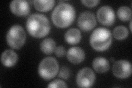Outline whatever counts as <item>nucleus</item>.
Listing matches in <instances>:
<instances>
[{"instance_id":"412c9836","label":"nucleus","mask_w":132,"mask_h":88,"mask_svg":"<svg viewBox=\"0 0 132 88\" xmlns=\"http://www.w3.org/2000/svg\"><path fill=\"white\" fill-rule=\"evenodd\" d=\"M55 53L57 56L62 57L65 54V50L63 46H59L56 47L55 50Z\"/></svg>"},{"instance_id":"a211bd4d","label":"nucleus","mask_w":132,"mask_h":88,"mask_svg":"<svg viewBox=\"0 0 132 88\" xmlns=\"http://www.w3.org/2000/svg\"><path fill=\"white\" fill-rule=\"evenodd\" d=\"M117 15L118 18L123 21H128L131 20V11L128 7H121L118 10Z\"/></svg>"},{"instance_id":"7ed1b4c3","label":"nucleus","mask_w":132,"mask_h":88,"mask_svg":"<svg viewBox=\"0 0 132 88\" xmlns=\"http://www.w3.org/2000/svg\"><path fill=\"white\" fill-rule=\"evenodd\" d=\"M112 41V34L109 30L105 28H98L92 33L90 42L94 50L104 51L110 46Z\"/></svg>"},{"instance_id":"f03ea898","label":"nucleus","mask_w":132,"mask_h":88,"mask_svg":"<svg viewBox=\"0 0 132 88\" xmlns=\"http://www.w3.org/2000/svg\"><path fill=\"white\" fill-rule=\"evenodd\" d=\"M76 17L74 7L67 3H62L56 6L52 12L51 19L56 26L64 28L71 25Z\"/></svg>"},{"instance_id":"aec40b11","label":"nucleus","mask_w":132,"mask_h":88,"mask_svg":"<svg viewBox=\"0 0 132 88\" xmlns=\"http://www.w3.org/2000/svg\"><path fill=\"white\" fill-rule=\"evenodd\" d=\"M48 87H67V85H66L65 82L62 80H57L53 81L49 84L47 86Z\"/></svg>"},{"instance_id":"39448f33","label":"nucleus","mask_w":132,"mask_h":88,"mask_svg":"<svg viewBox=\"0 0 132 88\" xmlns=\"http://www.w3.org/2000/svg\"><path fill=\"white\" fill-rule=\"evenodd\" d=\"M26 39V33L23 28L19 25L12 26L7 34V41L8 45L14 49L21 48Z\"/></svg>"},{"instance_id":"4468645a","label":"nucleus","mask_w":132,"mask_h":88,"mask_svg":"<svg viewBox=\"0 0 132 88\" xmlns=\"http://www.w3.org/2000/svg\"><path fill=\"white\" fill-rule=\"evenodd\" d=\"M92 65L94 69L98 73L106 72L110 68L109 61L106 58L102 57H98L95 58Z\"/></svg>"},{"instance_id":"f3484780","label":"nucleus","mask_w":132,"mask_h":88,"mask_svg":"<svg viewBox=\"0 0 132 88\" xmlns=\"http://www.w3.org/2000/svg\"><path fill=\"white\" fill-rule=\"evenodd\" d=\"M129 34L128 30L127 28L124 26H118L114 29L113 34L115 39L122 40L126 39Z\"/></svg>"},{"instance_id":"9b49d317","label":"nucleus","mask_w":132,"mask_h":88,"mask_svg":"<svg viewBox=\"0 0 132 88\" xmlns=\"http://www.w3.org/2000/svg\"><path fill=\"white\" fill-rule=\"evenodd\" d=\"M68 61L73 64H79L84 61L85 53L83 50L79 47H74L69 49L67 53Z\"/></svg>"},{"instance_id":"f8f14e48","label":"nucleus","mask_w":132,"mask_h":88,"mask_svg":"<svg viewBox=\"0 0 132 88\" xmlns=\"http://www.w3.org/2000/svg\"><path fill=\"white\" fill-rule=\"evenodd\" d=\"M18 60V55L13 50H7L4 51L1 56L2 63L7 67L14 66Z\"/></svg>"},{"instance_id":"0eeeda50","label":"nucleus","mask_w":132,"mask_h":88,"mask_svg":"<svg viewBox=\"0 0 132 88\" xmlns=\"http://www.w3.org/2000/svg\"><path fill=\"white\" fill-rule=\"evenodd\" d=\"M96 20L94 14L89 11L82 12L78 19V26L81 30L89 31L96 26Z\"/></svg>"},{"instance_id":"2eb2a0df","label":"nucleus","mask_w":132,"mask_h":88,"mask_svg":"<svg viewBox=\"0 0 132 88\" xmlns=\"http://www.w3.org/2000/svg\"><path fill=\"white\" fill-rule=\"evenodd\" d=\"M35 8L41 12H47L50 10L55 5V1L46 0H35L33 1Z\"/></svg>"},{"instance_id":"6e6552de","label":"nucleus","mask_w":132,"mask_h":88,"mask_svg":"<svg viewBox=\"0 0 132 88\" xmlns=\"http://www.w3.org/2000/svg\"><path fill=\"white\" fill-rule=\"evenodd\" d=\"M112 71L115 77L126 79L130 76L131 74V65L128 61L119 60L114 63Z\"/></svg>"},{"instance_id":"ddd939ff","label":"nucleus","mask_w":132,"mask_h":88,"mask_svg":"<svg viewBox=\"0 0 132 88\" xmlns=\"http://www.w3.org/2000/svg\"><path fill=\"white\" fill-rule=\"evenodd\" d=\"M65 41L70 45H76L79 43L81 38V33L76 28H71L69 29L65 34Z\"/></svg>"},{"instance_id":"6ab92c4d","label":"nucleus","mask_w":132,"mask_h":88,"mask_svg":"<svg viewBox=\"0 0 132 88\" xmlns=\"http://www.w3.org/2000/svg\"><path fill=\"white\" fill-rule=\"evenodd\" d=\"M70 74L71 73H70L69 68L65 66H63L60 70L59 76L61 78L65 79V80H67L70 77Z\"/></svg>"},{"instance_id":"b1692460","label":"nucleus","mask_w":132,"mask_h":88,"mask_svg":"<svg viewBox=\"0 0 132 88\" xmlns=\"http://www.w3.org/2000/svg\"><path fill=\"white\" fill-rule=\"evenodd\" d=\"M131 22H130V30H131Z\"/></svg>"},{"instance_id":"4be33fe9","label":"nucleus","mask_w":132,"mask_h":88,"mask_svg":"<svg viewBox=\"0 0 132 88\" xmlns=\"http://www.w3.org/2000/svg\"><path fill=\"white\" fill-rule=\"evenodd\" d=\"M84 5L86 6L89 7H93L96 6L98 5V3H99V1L97 0V1H95V0H93V1H85V0H82V1H81Z\"/></svg>"},{"instance_id":"5701e85b","label":"nucleus","mask_w":132,"mask_h":88,"mask_svg":"<svg viewBox=\"0 0 132 88\" xmlns=\"http://www.w3.org/2000/svg\"><path fill=\"white\" fill-rule=\"evenodd\" d=\"M110 60H111V62H114V58L113 57H111Z\"/></svg>"},{"instance_id":"f257e3e1","label":"nucleus","mask_w":132,"mask_h":88,"mask_svg":"<svg viewBox=\"0 0 132 88\" xmlns=\"http://www.w3.org/2000/svg\"><path fill=\"white\" fill-rule=\"evenodd\" d=\"M26 27L29 34L36 38L46 36L50 31V24L46 16L40 14H33L29 17Z\"/></svg>"},{"instance_id":"1a4fd4ad","label":"nucleus","mask_w":132,"mask_h":88,"mask_svg":"<svg viewBox=\"0 0 132 88\" xmlns=\"http://www.w3.org/2000/svg\"><path fill=\"white\" fill-rule=\"evenodd\" d=\"M97 17L99 22L107 26L112 25L116 20L113 10L111 7L107 6H102L99 8L97 13Z\"/></svg>"},{"instance_id":"20e7f679","label":"nucleus","mask_w":132,"mask_h":88,"mask_svg":"<svg viewBox=\"0 0 132 88\" xmlns=\"http://www.w3.org/2000/svg\"><path fill=\"white\" fill-rule=\"evenodd\" d=\"M59 63L55 58L48 57L44 58L39 66V74L44 80H51L56 77L59 72Z\"/></svg>"},{"instance_id":"dca6fc26","label":"nucleus","mask_w":132,"mask_h":88,"mask_svg":"<svg viewBox=\"0 0 132 88\" xmlns=\"http://www.w3.org/2000/svg\"><path fill=\"white\" fill-rule=\"evenodd\" d=\"M41 51L46 54H50L55 51L56 43L52 39L48 38L42 41L40 44Z\"/></svg>"},{"instance_id":"9d476101","label":"nucleus","mask_w":132,"mask_h":88,"mask_svg":"<svg viewBox=\"0 0 132 88\" xmlns=\"http://www.w3.org/2000/svg\"><path fill=\"white\" fill-rule=\"evenodd\" d=\"M10 10L12 13L18 16H25L30 12V6L28 1L14 0L10 3Z\"/></svg>"},{"instance_id":"423d86ee","label":"nucleus","mask_w":132,"mask_h":88,"mask_svg":"<svg viewBox=\"0 0 132 88\" xmlns=\"http://www.w3.org/2000/svg\"><path fill=\"white\" fill-rule=\"evenodd\" d=\"M95 81V75L90 68H84L78 72L76 82L80 87H90L92 86Z\"/></svg>"}]
</instances>
